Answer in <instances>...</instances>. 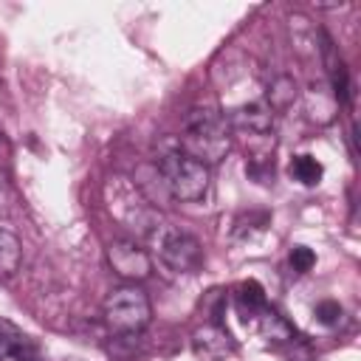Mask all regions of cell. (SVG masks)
<instances>
[{
	"label": "cell",
	"mask_w": 361,
	"mask_h": 361,
	"mask_svg": "<svg viewBox=\"0 0 361 361\" xmlns=\"http://www.w3.org/2000/svg\"><path fill=\"white\" fill-rule=\"evenodd\" d=\"M180 144H183L180 152L192 155L195 161H200L206 166L220 164L231 149V135H228L226 116H220V113H214L209 107H195L183 118Z\"/></svg>",
	"instance_id": "obj_1"
},
{
	"label": "cell",
	"mask_w": 361,
	"mask_h": 361,
	"mask_svg": "<svg viewBox=\"0 0 361 361\" xmlns=\"http://www.w3.org/2000/svg\"><path fill=\"white\" fill-rule=\"evenodd\" d=\"M155 172H158L161 186L166 189V195L175 197V200H180V203L200 200L206 195V189H209V180H212L209 166L200 164V161H195L192 155H186L180 149L161 155Z\"/></svg>",
	"instance_id": "obj_2"
},
{
	"label": "cell",
	"mask_w": 361,
	"mask_h": 361,
	"mask_svg": "<svg viewBox=\"0 0 361 361\" xmlns=\"http://www.w3.org/2000/svg\"><path fill=\"white\" fill-rule=\"evenodd\" d=\"M102 316H104V324L113 333H118V336H135V333H141L149 324L152 305H149V296L138 285L130 282V285L113 288L104 296Z\"/></svg>",
	"instance_id": "obj_3"
},
{
	"label": "cell",
	"mask_w": 361,
	"mask_h": 361,
	"mask_svg": "<svg viewBox=\"0 0 361 361\" xmlns=\"http://www.w3.org/2000/svg\"><path fill=\"white\" fill-rule=\"evenodd\" d=\"M147 234L155 245V254L161 257V262L175 271V274H195L203 262V248L200 243L189 234L180 231L169 223H152L147 226Z\"/></svg>",
	"instance_id": "obj_4"
},
{
	"label": "cell",
	"mask_w": 361,
	"mask_h": 361,
	"mask_svg": "<svg viewBox=\"0 0 361 361\" xmlns=\"http://www.w3.org/2000/svg\"><path fill=\"white\" fill-rule=\"evenodd\" d=\"M107 262L116 276H121L133 285L152 274V257L147 254V248H141L133 240H121V237L113 240L107 245Z\"/></svg>",
	"instance_id": "obj_5"
},
{
	"label": "cell",
	"mask_w": 361,
	"mask_h": 361,
	"mask_svg": "<svg viewBox=\"0 0 361 361\" xmlns=\"http://www.w3.org/2000/svg\"><path fill=\"white\" fill-rule=\"evenodd\" d=\"M192 350L203 361H226L237 353V341L220 322H212L192 333Z\"/></svg>",
	"instance_id": "obj_6"
},
{
	"label": "cell",
	"mask_w": 361,
	"mask_h": 361,
	"mask_svg": "<svg viewBox=\"0 0 361 361\" xmlns=\"http://www.w3.org/2000/svg\"><path fill=\"white\" fill-rule=\"evenodd\" d=\"M228 127H237L243 133L251 135H265L274 127V110L259 99V102H245L240 107H234L231 113H226Z\"/></svg>",
	"instance_id": "obj_7"
},
{
	"label": "cell",
	"mask_w": 361,
	"mask_h": 361,
	"mask_svg": "<svg viewBox=\"0 0 361 361\" xmlns=\"http://www.w3.org/2000/svg\"><path fill=\"white\" fill-rule=\"evenodd\" d=\"M322 62L327 71V82H330V93L336 99V104H347L350 102V73L344 59L338 56L333 39L327 34H322Z\"/></svg>",
	"instance_id": "obj_8"
},
{
	"label": "cell",
	"mask_w": 361,
	"mask_h": 361,
	"mask_svg": "<svg viewBox=\"0 0 361 361\" xmlns=\"http://www.w3.org/2000/svg\"><path fill=\"white\" fill-rule=\"evenodd\" d=\"M39 361L37 358V347L31 344V338L8 319H0V361Z\"/></svg>",
	"instance_id": "obj_9"
},
{
	"label": "cell",
	"mask_w": 361,
	"mask_h": 361,
	"mask_svg": "<svg viewBox=\"0 0 361 361\" xmlns=\"http://www.w3.org/2000/svg\"><path fill=\"white\" fill-rule=\"evenodd\" d=\"M234 305H237V313L243 322H254L265 307H268V299H265V290L259 282L248 279V282H240L237 290H234Z\"/></svg>",
	"instance_id": "obj_10"
},
{
	"label": "cell",
	"mask_w": 361,
	"mask_h": 361,
	"mask_svg": "<svg viewBox=\"0 0 361 361\" xmlns=\"http://www.w3.org/2000/svg\"><path fill=\"white\" fill-rule=\"evenodd\" d=\"M20 262H23V243H20V237L11 228L0 226V279L14 276Z\"/></svg>",
	"instance_id": "obj_11"
},
{
	"label": "cell",
	"mask_w": 361,
	"mask_h": 361,
	"mask_svg": "<svg viewBox=\"0 0 361 361\" xmlns=\"http://www.w3.org/2000/svg\"><path fill=\"white\" fill-rule=\"evenodd\" d=\"M288 175H290L296 183H302V186H316V183L322 180V175H324V166H322V161H316V155L302 152V155H293V158H290Z\"/></svg>",
	"instance_id": "obj_12"
},
{
	"label": "cell",
	"mask_w": 361,
	"mask_h": 361,
	"mask_svg": "<svg viewBox=\"0 0 361 361\" xmlns=\"http://www.w3.org/2000/svg\"><path fill=\"white\" fill-rule=\"evenodd\" d=\"M254 324L259 327V336L262 338H268V341H290L293 338V327L274 310V307H265L257 319H254Z\"/></svg>",
	"instance_id": "obj_13"
},
{
	"label": "cell",
	"mask_w": 361,
	"mask_h": 361,
	"mask_svg": "<svg viewBox=\"0 0 361 361\" xmlns=\"http://www.w3.org/2000/svg\"><path fill=\"white\" fill-rule=\"evenodd\" d=\"M296 99V82L290 76H276L268 87V107L271 110H285L290 102Z\"/></svg>",
	"instance_id": "obj_14"
},
{
	"label": "cell",
	"mask_w": 361,
	"mask_h": 361,
	"mask_svg": "<svg viewBox=\"0 0 361 361\" xmlns=\"http://www.w3.org/2000/svg\"><path fill=\"white\" fill-rule=\"evenodd\" d=\"M288 262L296 274H307L313 265H316V254L307 248V245H293L290 254H288Z\"/></svg>",
	"instance_id": "obj_15"
},
{
	"label": "cell",
	"mask_w": 361,
	"mask_h": 361,
	"mask_svg": "<svg viewBox=\"0 0 361 361\" xmlns=\"http://www.w3.org/2000/svg\"><path fill=\"white\" fill-rule=\"evenodd\" d=\"M313 313H316V319H319L322 324H327V327H330V324H336V322L341 319V305H338V302H333V299H324V302H319V305H316V310H313Z\"/></svg>",
	"instance_id": "obj_16"
}]
</instances>
